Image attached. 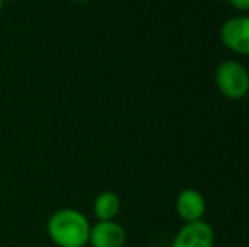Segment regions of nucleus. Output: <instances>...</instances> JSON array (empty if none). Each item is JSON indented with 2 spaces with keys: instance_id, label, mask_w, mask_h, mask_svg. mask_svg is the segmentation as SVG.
I'll use <instances>...</instances> for the list:
<instances>
[{
  "instance_id": "f257e3e1",
  "label": "nucleus",
  "mask_w": 249,
  "mask_h": 247,
  "mask_svg": "<svg viewBox=\"0 0 249 247\" xmlns=\"http://www.w3.org/2000/svg\"><path fill=\"white\" fill-rule=\"evenodd\" d=\"M92 222L78 208L65 207L53 212L46 222V234L56 247H85Z\"/></svg>"
},
{
  "instance_id": "f03ea898",
  "label": "nucleus",
  "mask_w": 249,
  "mask_h": 247,
  "mask_svg": "<svg viewBox=\"0 0 249 247\" xmlns=\"http://www.w3.org/2000/svg\"><path fill=\"white\" fill-rule=\"evenodd\" d=\"M215 85L229 100H241L249 93V71L237 60H224L215 69Z\"/></svg>"
},
{
  "instance_id": "7ed1b4c3",
  "label": "nucleus",
  "mask_w": 249,
  "mask_h": 247,
  "mask_svg": "<svg viewBox=\"0 0 249 247\" xmlns=\"http://www.w3.org/2000/svg\"><path fill=\"white\" fill-rule=\"evenodd\" d=\"M220 43L239 56H249V14L234 16L222 24Z\"/></svg>"
},
{
  "instance_id": "20e7f679",
  "label": "nucleus",
  "mask_w": 249,
  "mask_h": 247,
  "mask_svg": "<svg viewBox=\"0 0 249 247\" xmlns=\"http://www.w3.org/2000/svg\"><path fill=\"white\" fill-rule=\"evenodd\" d=\"M215 246V231L205 220L188 222L180 227L173 237L171 247H213Z\"/></svg>"
},
{
  "instance_id": "39448f33",
  "label": "nucleus",
  "mask_w": 249,
  "mask_h": 247,
  "mask_svg": "<svg viewBox=\"0 0 249 247\" xmlns=\"http://www.w3.org/2000/svg\"><path fill=\"white\" fill-rule=\"evenodd\" d=\"M127 242L125 229L117 220H97L90 227V247H124Z\"/></svg>"
},
{
  "instance_id": "423d86ee",
  "label": "nucleus",
  "mask_w": 249,
  "mask_h": 247,
  "mask_svg": "<svg viewBox=\"0 0 249 247\" xmlns=\"http://www.w3.org/2000/svg\"><path fill=\"white\" fill-rule=\"evenodd\" d=\"M175 208H177L178 217L183 220V224L198 222L203 220V215L207 212V201L198 190H195V188H183L177 195Z\"/></svg>"
},
{
  "instance_id": "0eeeda50",
  "label": "nucleus",
  "mask_w": 249,
  "mask_h": 247,
  "mask_svg": "<svg viewBox=\"0 0 249 247\" xmlns=\"http://www.w3.org/2000/svg\"><path fill=\"white\" fill-rule=\"evenodd\" d=\"M121 198L115 191L112 190H105L100 191L95 197L92 205V212L95 215L97 220L104 222V220H115L117 215L121 214Z\"/></svg>"
},
{
  "instance_id": "6e6552de",
  "label": "nucleus",
  "mask_w": 249,
  "mask_h": 247,
  "mask_svg": "<svg viewBox=\"0 0 249 247\" xmlns=\"http://www.w3.org/2000/svg\"><path fill=\"white\" fill-rule=\"evenodd\" d=\"M229 3L239 12H249V0H229Z\"/></svg>"
},
{
  "instance_id": "1a4fd4ad",
  "label": "nucleus",
  "mask_w": 249,
  "mask_h": 247,
  "mask_svg": "<svg viewBox=\"0 0 249 247\" xmlns=\"http://www.w3.org/2000/svg\"><path fill=\"white\" fill-rule=\"evenodd\" d=\"M68 2H71V3H90V2H93V0H68Z\"/></svg>"
},
{
  "instance_id": "9d476101",
  "label": "nucleus",
  "mask_w": 249,
  "mask_h": 247,
  "mask_svg": "<svg viewBox=\"0 0 249 247\" xmlns=\"http://www.w3.org/2000/svg\"><path fill=\"white\" fill-rule=\"evenodd\" d=\"M2 9H3V0H0V14H2Z\"/></svg>"
}]
</instances>
